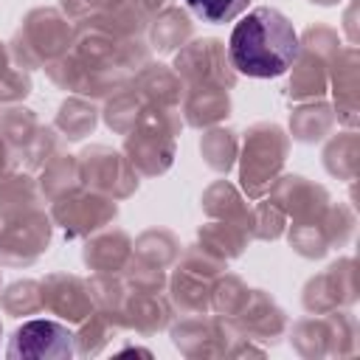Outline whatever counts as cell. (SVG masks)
<instances>
[{"label": "cell", "instance_id": "7a4b0ae2", "mask_svg": "<svg viewBox=\"0 0 360 360\" xmlns=\"http://www.w3.org/2000/svg\"><path fill=\"white\" fill-rule=\"evenodd\" d=\"M76 354V338L68 326L56 323V321H28L22 323L8 349L6 357L11 360H68Z\"/></svg>", "mask_w": 360, "mask_h": 360}, {"label": "cell", "instance_id": "3957f363", "mask_svg": "<svg viewBox=\"0 0 360 360\" xmlns=\"http://www.w3.org/2000/svg\"><path fill=\"white\" fill-rule=\"evenodd\" d=\"M186 6L191 8L194 17H200L202 22H231L236 20L245 8H248V0H186Z\"/></svg>", "mask_w": 360, "mask_h": 360}, {"label": "cell", "instance_id": "6da1fadb", "mask_svg": "<svg viewBox=\"0 0 360 360\" xmlns=\"http://www.w3.org/2000/svg\"><path fill=\"white\" fill-rule=\"evenodd\" d=\"M298 34L292 22L267 6L253 8L245 14L228 39L231 62L239 73L253 79H273L281 76L298 59Z\"/></svg>", "mask_w": 360, "mask_h": 360}]
</instances>
